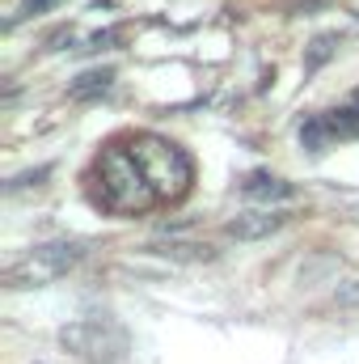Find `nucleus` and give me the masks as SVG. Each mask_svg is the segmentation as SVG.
<instances>
[{
    "label": "nucleus",
    "instance_id": "1",
    "mask_svg": "<svg viewBox=\"0 0 359 364\" xmlns=\"http://www.w3.org/2000/svg\"><path fill=\"white\" fill-rule=\"evenodd\" d=\"M97 170H101V203L110 212H148L157 203V191L148 186L131 149H106Z\"/></svg>",
    "mask_w": 359,
    "mask_h": 364
},
{
    "label": "nucleus",
    "instance_id": "2",
    "mask_svg": "<svg viewBox=\"0 0 359 364\" xmlns=\"http://www.w3.org/2000/svg\"><path fill=\"white\" fill-rule=\"evenodd\" d=\"M131 153H136V161H140L148 186L157 191V199H182V195L190 191V182H194V161L186 157V149L161 140V136H136Z\"/></svg>",
    "mask_w": 359,
    "mask_h": 364
},
{
    "label": "nucleus",
    "instance_id": "3",
    "mask_svg": "<svg viewBox=\"0 0 359 364\" xmlns=\"http://www.w3.org/2000/svg\"><path fill=\"white\" fill-rule=\"evenodd\" d=\"M85 242H47V246H34L26 259H17V263H9L4 272H0V284L4 288H43V284H51V279H60V275L68 272V267H77L81 259H85Z\"/></svg>",
    "mask_w": 359,
    "mask_h": 364
},
{
    "label": "nucleus",
    "instance_id": "4",
    "mask_svg": "<svg viewBox=\"0 0 359 364\" xmlns=\"http://www.w3.org/2000/svg\"><path fill=\"white\" fill-rule=\"evenodd\" d=\"M60 343L85 360H114L123 352V335L101 326V322H77V326H64L60 331Z\"/></svg>",
    "mask_w": 359,
    "mask_h": 364
},
{
    "label": "nucleus",
    "instance_id": "5",
    "mask_svg": "<svg viewBox=\"0 0 359 364\" xmlns=\"http://www.w3.org/2000/svg\"><path fill=\"white\" fill-rule=\"evenodd\" d=\"M283 212H275V208H258V212H241V216H233L228 220V237H237V242H263L270 237L275 229H283Z\"/></svg>",
    "mask_w": 359,
    "mask_h": 364
},
{
    "label": "nucleus",
    "instance_id": "6",
    "mask_svg": "<svg viewBox=\"0 0 359 364\" xmlns=\"http://www.w3.org/2000/svg\"><path fill=\"white\" fill-rule=\"evenodd\" d=\"M110 85H114V73H110V68H93V73H81V77L68 85V93H72L77 102H89V97L110 93Z\"/></svg>",
    "mask_w": 359,
    "mask_h": 364
},
{
    "label": "nucleus",
    "instance_id": "7",
    "mask_svg": "<svg viewBox=\"0 0 359 364\" xmlns=\"http://www.w3.org/2000/svg\"><path fill=\"white\" fill-rule=\"evenodd\" d=\"M241 191L250 199H287L292 195V182L275 178V174H250V178L241 182Z\"/></svg>",
    "mask_w": 359,
    "mask_h": 364
},
{
    "label": "nucleus",
    "instance_id": "8",
    "mask_svg": "<svg viewBox=\"0 0 359 364\" xmlns=\"http://www.w3.org/2000/svg\"><path fill=\"white\" fill-rule=\"evenodd\" d=\"M153 250L174 259V263H207V259H216V250L199 246V242H170V246H153Z\"/></svg>",
    "mask_w": 359,
    "mask_h": 364
},
{
    "label": "nucleus",
    "instance_id": "9",
    "mask_svg": "<svg viewBox=\"0 0 359 364\" xmlns=\"http://www.w3.org/2000/svg\"><path fill=\"white\" fill-rule=\"evenodd\" d=\"M338 34H317L313 43H309V51H304V73H317L326 60H334V51H338Z\"/></svg>",
    "mask_w": 359,
    "mask_h": 364
},
{
    "label": "nucleus",
    "instance_id": "10",
    "mask_svg": "<svg viewBox=\"0 0 359 364\" xmlns=\"http://www.w3.org/2000/svg\"><path fill=\"white\" fill-rule=\"evenodd\" d=\"M330 140H334V136H330V127H326V119H321V114H317V119H309V123L300 127V144H304L309 153H321Z\"/></svg>",
    "mask_w": 359,
    "mask_h": 364
},
{
    "label": "nucleus",
    "instance_id": "11",
    "mask_svg": "<svg viewBox=\"0 0 359 364\" xmlns=\"http://www.w3.org/2000/svg\"><path fill=\"white\" fill-rule=\"evenodd\" d=\"M51 174V166H38V170H30V174H17V178H9V191H21V186H38V182Z\"/></svg>",
    "mask_w": 359,
    "mask_h": 364
},
{
    "label": "nucleus",
    "instance_id": "12",
    "mask_svg": "<svg viewBox=\"0 0 359 364\" xmlns=\"http://www.w3.org/2000/svg\"><path fill=\"white\" fill-rule=\"evenodd\" d=\"M118 38H123V30H101V34H93L81 51H101V47H110V43H118Z\"/></svg>",
    "mask_w": 359,
    "mask_h": 364
},
{
    "label": "nucleus",
    "instance_id": "13",
    "mask_svg": "<svg viewBox=\"0 0 359 364\" xmlns=\"http://www.w3.org/2000/svg\"><path fill=\"white\" fill-rule=\"evenodd\" d=\"M60 0H21V9H17V17H38V13H47V9H55Z\"/></svg>",
    "mask_w": 359,
    "mask_h": 364
},
{
    "label": "nucleus",
    "instance_id": "14",
    "mask_svg": "<svg viewBox=\"0 0 359 364\" xmlns=\"http://www.w3.org/2000/svg\"><path fill=\"white\" fill-rule=\"evenodd\" d=\"M334 296H338V301H347V305H351V301H359V279H347L343 288H334Z\"/></svg>",
    "mask_w": 359,
    "mask_h": 364
},
{
    "label": "nucleus",
    "instance_id": "15",
    "mask_svg": "<svg viewBox=\"0 0 359 364\" xmlns=\"http://www.w3.org/2000/svg\"><path fill=\"white\" fill-rule=\"evenodd\" d=\"M317 4H330V0H296L292 13H304V9H317Z\"/></svg>",
    "mask_w": 359,
    "mask_h": 364
}]
</instances>
